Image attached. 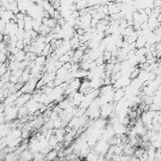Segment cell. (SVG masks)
Returning <instances> with one entry per match:
<instances>
[{
  "label": "cell",
  "mask_w": 161,
  "mask_h": 161,
  "mask_svg": "<svg viewBox=\"0 0 161 161\" xmlns=\"http://www.w3.org/2000/svg\"><path fill=\"white\" fill-rule=\"evenodd\" d=\"M5 118H6L7 123H12L14 122L16 118H18V107L14 105L8 106L5 108Z\"/></svg>",
  "instance_id": "cell-1"
},
{
  "label": "cell",
  "mask_w": 161,
  "mask_h": 161,
  "mask_svg": "<svg viewBox=\"0 0 161 161\" xmlns=\"http://www.w3.org/2000/svg\"><path fill=\"white\" fill-rule=\"evenodd\" d=\"M100 110H101V118L106 119L107 117H110L115 111V103H114V105L112 103L106 104V105L101 107Z\"/></svg>",
  "instance_id": "cell-2"
},
{
  "label": "cell",
  "mask_w": 161,
  "mask_h": 161,
  "mask_svg": "<svg viewBox=\"0 0 161 161\" xmlns=\"http://www.w3.org/2000/svg\"><path fill=\"white\" fill-rule=\"evenodd\" d=\"M31 98H32V94H29V93H23V94L16 100V102H15L14 105L16 106L17 107H25L31 100Z\"/></svg>",
  "instance_id": "cell-3"
},
{
  "label": "cell",
  "mask_w": 161,
  "mask_h": 161,
  "mask_svg": "<svg viewBox=\"0 0 161 161\" xmlns=\"http://www.w3.org/2000/svg\"><path fill=\"white\" fill-rule=\"evenodd\" d=\"M114 98L113 101L114 103H117L119 101H121L122 99H123L125 97V91L124 89H118V90H114Z\"/></svg>",
  "instance_id": "cell-4"
},
{
  "label": "cell",
  "mask_w": 161,
  "mask_h": 161,
  "mask_svg": "<svg viewBox=\"0 0 161 161\" xmlns=\"http://www.w3.org/2000/svg\"><path fill=\"white\" fill-rule=\"evenodd\" d=\"M107 6H108V10H110V15L121 12L120 7H119V4L117 2H110Z\"/></svg>",
  "instance_id": "cell-5"
},
{
  "label": "cell",
  "mask_w": 161,
  "mask_h": 161,
  "mask_svg": "<svg viewBox=\"0 0 161 161\" xmlns=\"http://www.w3.org/2000/svg\"><path fill=\"white\" fill-rule=\"evenodd\" d=\"M147 44V40L145 36H141L139 37L138 40L136 41V49H141L145 47V45Z\"/></svg>",
  "instance_id": "cell-6"
},
{
  "label": "cell",
  "mask_w": 161,
  "mask_h": 161,
  "mask_svg": "<svg viewBox=\"0 0 161 161\" xmlns=\"http://www.w3.org/2000/svg\"><path fill=\"white\" fill-rule=\"evenodd\" d=\"M59 157V152L56 150H51L47 154L45 155V160L46 161H55L57 158Z\"/></svg>",
  "instance_id": "cell-7"
},
{
  "label": "cell",
  "mask_w": 161,
  "mask_h": 161,
  "mask_svg": "<svg viewBox=\"0 0 161 161\" xmlns=\"http://www.w3.org/2000/svg\"><path fill=\"white\" fill-rule=\"evenodd\" d=\"M46 59H47V58L44 56H38V58L35 60V64L41 67H44L46 64Z\"/></svg>",
  "instance_id": "cell-8"
},
{
  "label": "cell",
  "mask_w": 161,
  "mask_h": 161,
  "mask_svg": "<svg viewBox=\"0 0 161 161\" xmlns=\"http://www.w3.org/2000/svg\"><path fill=\"white\" fill-rule=\"evenodd\" d=\"M25 57H27V53L24 50H21L17 55H15V59L18 62H23L25 59Z\"/></svg>",
  "instance_id": "cell-9"
},
{
  "label": "cell",
  "mask_w": 161,
  "mask_h": 161,
  "mask_svg": "<svg viewBox=\"0 0 161 161\" xmlns=\"http://www.w3.org/2000/svg\"><path fill=\"white\" fill-rule=\"evenodd\" d=\"M59 60L60 62H62L63 64H65V63H68V62H71L72 58H71V57H70L68 54H65V55H63V56H61L60 58L59 59Z\"/></svg>",
  "instance_id": "cell-10"
},
{
  "label": "cell",
  "mask_w": 161,
  "mask_h": 161,
  "mask_svg": "<svg viewBox=\"0 0 161 161\" xmlns=\"http://www.w3.org/2000/svg\"><path fill=\"white\" fill-rule=\"evenodd\" d=\"M103 58H104V59H105L106 62L110 61L112 59V53H110V52H108V51L106 50L103 54Z\"/></svg>",
  "instance_id": "cell-11"
},
{
  "label": "cell",
  "mask_w": 161,
  "mask_h": 161,
  "mask_svg": "<svg viewBox=\"0 0 161 161\" xmlns=\"http://www.w3.org/2000/svg\"><path fill=\"white\" fill-rule=\"evenodd\" d=\"M16 47L19 49V50H24V48L25 47V44H24V41H19L18 40V41H17V44H16Z\"/></svg>",
  "instance_id": "cell-12"
},
{
  "label": "cell",
  "mask_w": 161,
  "mask_h": 161,
  "mask_svg": "<svg viewBox=\"0 0 161 161\" xmlns=\"http://www.w3.org/2000/svg\"><path fill=\"white\" fill-rule=\"evenodd\" d=\"M75 33H76L77 35H79V36H83L86 32H85V30L83 29V28H77V29L75 30Z\"/></svg>",
  "instance_id": "cell-13"
},
{
  "label": "cell",
  "mask_w": 161,
  "mask_h": 161,
  "mask_svg": "<svg viewBox=\"0 0 161 161\" xmlns=\"http://www.w3.org/2000/svg\"><path fill=\"white\" fill-rule=\"evenodd\" d=\"M160 150H161V148H160Z\"/></svg>",
  "instance_id": "cell-14"
}]
</instances>
